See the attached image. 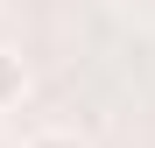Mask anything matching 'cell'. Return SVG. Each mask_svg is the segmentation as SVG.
Returning a JSON list of instances; mask_svg holds the SVG:
<instances>
[{
    "mask_svg": "<svg viewBox=\"0 0 155 148\" xmlns=\"http://www.w3.org/2000/svg\"><path fill=\"white\" fill-rule=\"evenodd\" d=\"M21 99H28V64L14 49H0V113H14Z\"/></svg>",
    "mask_w": 155,
    "mask_h": 148,
    "instance_id": "obj_1",
    "label": "cell"
},
{
    "mask_svg": "<svg viewBox=\"0 0 155 148\" xmlns=\"http://www.w3.org/2000/svg\"><path fill=\"white\" fill-rule=\"evenodd\" d=\"M21 148H92L85 134H71V127H42V134H28Z\"/></svg>",
    "mask_w": 155,
    "mask_h": 148,
    "instance_id": "obj_2",
    "label": "cell"
}]
</instances>
